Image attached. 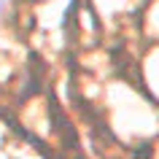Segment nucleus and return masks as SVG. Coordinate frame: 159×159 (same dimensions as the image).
Listing matches in <instances>:
<instances>
[{
    "instance_id": "obj_1",
    "label": "nucleus",
    "mask_w": 159,
    "mask_h": 159,
    "mask_svg": "<svg viewBox=\"0 0 159 159\" xmlns=\"http://www.w3.org/2000/svg\"><path fill=\"white\" fill-rule=\"evenodd\" d=\"M3 3H6V0H0V8H3Z\"/></svg>"
}]
</instances>
